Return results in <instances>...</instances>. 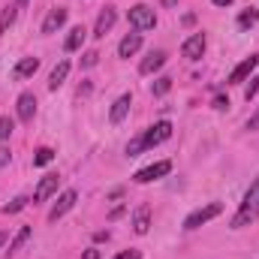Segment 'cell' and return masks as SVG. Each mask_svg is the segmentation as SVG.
<instances>
[{
    "instance_id": "6da1fadb",
    "label": "cell",
    "mask_w": 259,
    "mask_h": 259,
    "mask_svg": "<svg viewBox=\"0 0 259 259\" xmlns=\"http://www.w3.org/2000/svg\"><path fill=\"white\" fill-rule=\"evenodd\" d=\"M169 136H172V124L169 121H157L154 127H148L139 139H133L127 145V157H136V154H142V151H148L154 145H163Z\"/></svg>"
},
{
    "instance_id": "7a4b0ae2",
    "label": "cell",
    "mask_w": 259,
    "mask_h": 259,
    "mask_svg": "<svg viewBox=\"0 0 259 259\" xmlns=\"http://www.w3.org/2000/svg\"><path fill=\"white\" fill-rule=\"evenodd\" d=\"M259 217V178L250 184V190L244 193V199H241V208L235 211V217L229 220V226L232 229H244L247 223H253Z\"/></svg>"
},
{
    "instance_id": "3957f363",
    "label": "cell",
    "mask_w": 259,
    "mask_h": 259,
    "mask_svg": "<svg viewBox=\"0 0 259 259\" xmlns=\"http://www.w3.org/2000/svg\"><path fill=\"white\" fill-rule=\"evenodd\" d=\"M223 211V205L220 202H208V205H202V208H196L193 214L184 220V229H199L202 223H208V220H214L217 214Z\"/></svg>"
},
{
    "instance_id": "277c9868",
    "label": "cell",
    "mask_w": 259,
    "mask_h": 259,
    "mask_svg": "<svg viewBox=\"0 0 259 259\" xmlns=\"http://www.w3.org/2000/svg\"><path fill=\"white\" fill-rule=\"evenodd\" d=\"M130 24H133L136 30H154L157 15H154V9H151V6L139 3V6H133V9H130Z\"/></svg>"
},
{
    "instance_id": "5b68a950",
    "label": "cell",
    "mask_w": 259,
    "mask_h": 259,
    "mask_svg": "<svg viewBox=\"0 0 259 259\" xmlns=\"http://www.w3.org/2000/svg\"><path fill=\"white\" fill-rule=\"evenodd\" d=\"M169 172H172V163H169V160H160V163H154V166L139 169V172L133 175V181H136V184H151V181H157V178H163V175H169Z\"/></svg>"
},
{
    "instance_id": "8992f818",
    "label": "cell",
    "mask_w": 259,
    "mask_h": 259,
    "mask_svg": "<svg viewBox=\"0 0 259 259\" xmlns=\"http://www.w3.org/2000/svg\"><path fill=\"white\" fill-rule=\"evenodd\" d=\"M205 46H208L205 33H193V36H187V39H184L181 55H184V58H190V61H199V58L205 55Z\"/></svg>"
},
{
    "instance_id": "52a82bcc",
    "label": "cell",
    "mask_w": 259,
    "mask_h": 259,
    "mask_svg": "<svg viewBox=\"0 0 259 259\" xmlns=\"http://www.w3.org/2000/svg\"><path fill=\"white\" fill-rule=\"evenodd\" d=\"M256 66H259V55H250V58H244L241 64H238L235 69H232V72H229L226 84H241V81H244V78H247V75H250Z\"/></svg>"
},
{
    "instance_id": "ba28073f",
    "label": "cell",
    "mask_w": 259,
    "mask_h": 259,
    "mask_svg": "<svg viewBox=\"0 0 259 259\" xmlns=\"http://www.w3.org/2000/svg\"><path fill=\"white\" fill-rule=\"evenodd\" d=\"M75 199H78V196H75V190H64V193L58 196V202H55V208L49 211V220H52V223H58V220L64 217L66 211H69V208L75 205Z\"/></svg>"
},
{
    "instance_id": "9c48e42d",
    "label": "cell",
    "mask_w": 259,
    "mask_h": 259,
    "mask_svg": "<svg viewBox=\"0 0 259 259\" xmlns=\"http://www.w3.org/2000/svg\"><path fill=\"white\" fill-rule=\"evenodd\" d=\"M58 175H46L42 181H39V187H36V193H33V205H39V202H46L49 196H55L58 193Z\"/></svg>"
},
{
    "instance_id": "30bf717a",
    "label": "cell",
    "mask_w": 259,
    "mask_h": 259,
    "mask_svg": "<svg viewBox=\"0 0 259 259\" xmlns=\"http://www.w3.org/2000/svg\"><path fill=\"white\" fill-rule=\"evenodd\" d=\"M115 18H118V15H115V9H112V6H106V9L100 12V18H97V24H94V36H97V39H103V36H106V33L112 30V24H115Z\"/></svg>"
},
{
    "instance_id": "8fae6325",
    "label": "cell",
    "mask_w": 259,
    "mask_h": 259,
    "mask_svg": "<svg viewBox=\"0 0 259 259\" xmlns=\"http://www.w3.org/2000/svg\"><path fill=\"white\" fill-rule=\"evenodd\" d=\"M66 24V9H52L49 15H46V21H42V33H58L61 27Z\"/></svg>"
},
{
    "instance_id": "7c38bea8",
    "label": "cell",
    "mask_w": 259,
    "mask_h": 259,
    "mask_svg": "<svg viewBox=\"0 0 259 259\" xmlns=\"http://www.w3.org/2000/svg\"><path fill=\"white\" fill-rule=\"evenodd\" d=\"M33 112H36V97L30 91H24L18 97V118L21 121H33Z\"/></svg>"
},
{
    "instance_id": "4fadbf2b",
    "label": "cell",
    "mask_w": 259,
    "mask_h": 259,
    "mask_svg": "<svg viewBox=\"0 0 259 259\" xmlns=\"http://www.w3.org/2000/svg\"><path fill=\"white\" fill-rule=\"evenodd\" d=\"M130 106H133V97H130V94H121V97L115 100V106H112V112H109V118H112V124H121V121L127 118Z\"/></svg>"
},
{
    "instance_id": "5bb4252c",
    "label": "cell",
    "mask_w": 259,
    "mask_h": 259,
    "mask_svg": "<svg viewBox=\"0 0 259 259\" xmlns=\"http://www.w3.org/2000/svg\"><path fill=\"white\" fill-rule=\"evenodd\" d=\"M133 229H136L139 235H145V232L151 229V208H148V205H139V208H136V214H133Z\"/></svg>"
},
{
    "instance_id": "9a60e30c",
    "label": "cell",
    "mask_w": 259,
    "mask_h": 259,
    "mask_svg": "<svg viewBox=\"0 0 259 259\" xmlns=\"http://www.w3.org/2000/svg\"><path fill=\"white\" fill-rule=\"evenodd\" d=\"M163 64H166V52H160V49H157V52H151V55H148V58L142 61L139 72H142V75H151L154 69H160Z\"/></svg>"
},
{
    "instance_id": "2e32d148",
    "label": "cell",
    "mask_w": 259,
    "mask_h": 259,
    "mask_svg": "<svg viewBox=\"0 0 259 259\" xmlns=\"http://www.w3.org/2000/svg\"><path fill=\"white\" fill-rule=\"evenodd\" d=\"M84 39H88V30L78 24V27H72V30H69V36H66L64 49H66V52H78V49L84 46Z\"/></svg>"
},
{
    "instance_id": "e0dca14e",
    "label": "cell",
    "mask_w": 259,
    "mask_h": 259,
    "mask_svg": "<svg viewBox=\"0 0 259 259\" xmlns=\"http://www.w3.org/2000/svg\"><path fill=\"white\" fill-rule=\"evenodd\" d=\"M139 49H142V36H139V33H130V36H124V39H121L118 55H121V58H130V55H136Z\"/></svg>"
},
{
    "instance_id": "ac0fdd59",
    "label": "cell",
    "mask_w": 259,
    "mask_h": 259,
    "mask_svg": "<svg viewBox=\"0 0 259 259\" xmlns=\"http://www.w3.org/2000/svg\"><path fill=\"white\" fill-rule=\"evenodd\" d=\"M39 69V58H21L18 64H15V78H27V75H33Z\"/></svg>"
},
{
    "instance_id": "d6986e66",
    "label": "cell",
    "mask_w": 259,
    "mask_h": 259,
    "mask_svg": "<svg viewBox=\"0 0 259 259\" xmlns=\"http://www.w3.org/2000/svg\"><path fill=\"white\" fill-rule=\"evenodd\" d=\"M66 75H69V61H61V64H58L55 69H52V78H49V88H52V91H58V88H61V84L66 81Z\"/></svg>"
},
{
    "instance_id": "ffe728a7",
    "label": "cell",
    "mask_w": 259,
    "mask_h": 259,
    "mask_svg": "<svg viewBox=\"0 0 259 259\" xmlns=\"http://www.w3.org/2000/svg\"><path fill=\"white\" fill-rule=\"evenodd\" d=\"M27 238H30V226H21V229H18V235L9 241V253H18V250H21V244H24Z\"/></svg>"
},
{
    "instance_id": "44dd1931",
    "label": "cell",
    "mask_w": 259,
    "mask_h": 259,
    "mask_svg": "<svg viewBox=\"0 0 259 259\" xmlns=\"http://www.w3.org/2000/svg\"><path fill=\"white\" fill-rule=\"evenodd\" d=\"M12 24H15V6H6V9L0 12V33H6Z\"/></svg>"
},
{
    "instance_id": "7402d4cb",
    "label": "cell",
    "mask_w": 259,
    "mask_h": 259,
    "mask_svg": "<svg viewBox=\"0 0 259 259\" xmlns=\"http://www.w3.org/2000/svg\"><path fill=\"white\" fill-rule=\"evenodd\" d=\"M169 88H172V78H169V75H160V78L154 81V88H151V91H154V97H166V94H169Z\"/></svg>"
},
{
    "instance_id": "603a6c76",
    "label": "cell",
    "mask_w": 259,
    "mask_h": 259,
    "mask_svg": "<svg viewBox=\"0 0 259 259\" xmlns=\"http://www.w3.org/2000/svg\"><path fill=\"white\" fill-rule=\"evenodd\" d=\"M256 21H259V9H247V12L238 15V27H253Z\"/></svg>"
},
{
    "instance_id": "cb8c5ba5",
    "label": "cell",
    "mask_w": 259,
    "mask_h": 259,
    "mask_svg": "<svg viewBox=\"0 0 259 259\" xmlns=\"http://www.w3.org/2000/svg\"><path fill=\"white\" fill-rule=\"evenodd\" d=\"M52 160H55V151L52 148H39L36 157H33V166H49Z\"/></svg>"
},
{
    "instance_id": "d4e9b609",
    "label": "cell",
    "mask_w": 259,
    "mask_h": 259,
    "mask_svg": "<svg viewBox=\"0 0 259 259\" xmlns=\"http://www.w3.org/2000/svg\"><path fill=\"white\" fill-rule=\"evenodd\" d=\"M12 130H15L12 118H0V142H6V139L12 136Z\"/></svg>"
},
{
    "instance_id": "484cf974",
    "label": "cell",
    "mask_w": 259,
    "mask_h": 259,
    "mask_svg": "<svg viewBox=\"0 0 259 259\" xmlns=\"http://www.w3.org/2000/svg\"><path fill=\"white\" fill-rule=\"evenodd\" d=\"M24 205H27V199H24V196H18V199H12L9 205H3V214H15V211H21Z\"/></svg>"
},
{
    "instance_id": "4316f807",
    "label": "cell",
    "mask_w": 259,
    "mask_h": 259,
    "mask_svg": "<svg viewBox=\"0 0 259 259\" xmlns=\"http://www.w3.org/2000/svg\"><path fill=\"white\" fill-rule=\"evenodd\" d=\"M256 91H259V75H253V78H250V84H247V91H244V100H253V97H256Z\"/></svg>"
},
{
    "instance_id": "83f0119b",
    "label": "cell",
    "mask_w": 259,
    "mask_h": 259,
    "mask_svg": "<svg viewBox=\"0 0 259 259\" xmlns=\"http://www.w3.org/2000/svg\"><path fill=\"white\" fill-rule=\"evenodd\" d=\"M214 109H217V112H223V109H229V97H223V94H217V97H214Z\"/></svg>"
},
{
    "instance_id": "f1b7e54d",
    "label": "cell",
    "mask_w": 259,
    "mask_h": 259,
    "mask_svg": "<svg viewBox=\"0 0 259 259\" xmlns=\"http://www.w3.org/2000/svg\"><path fill=\"white\" fill-rule=\"evenodd\" d=\"M97 61H100V55H97V52H88V55L81 58V66H97Z\"/></svg>"
},
{
    "instance_id": "f546056e",
    "label": "cell",
    "mask_w": 259,
    "mask_h": 259,
    "mask_svg": "<svg viewBox=\"0 0 259 259\" xmlns=\"http://www.w3.org/2000/svg\"><path fill=\"white\" fill-rule=\"evenodd\" d=\"M115 259H142V250H133V247H130V250H121Z\"/></svg>"
},
{
    "instance_id": "4dcf8cb0",
    "label": "cell",
    "mask_w": 259,
    "mask_h": 259,
    "mask_svg": "<svg viewBox=\"0 0 259 259\" xmlns=\"http://www.w3.org/2000/svg\"><path fill=\"white\" fill-rule=\"evenodd\" d=\"M247 130H259V109L253 112V118L247 121Z\"/></svg>"
},
{
    "instance_id": "1f68e13d",
    "label": "cell",
    "mask_w": 259,
    "mask_h": 259,
    "mask_svg": "<svg viewBox=\"0 0 259 259\" xmlns=\"http://www.w3.org/2000/svg\"><path fill=\"white\" fill-rule=\"evenodd\" d=\"M9 157H12V154H9L6 148H0V166H6V163H9Z\"/></svg>"
},
{
    "instance_id": "d6a6232c",
    "label": "cell",
    "mask_w": 259,
    "mask_h": 259,
    "mask_svg": "<svg viewBox=\"0 0 259 259\" xmlns=\"http://www.w3.org/2000/svg\"><path fill=\"white\" fill-rule=\"evenodd\" d=\"M84 259H100V250H97V247H91V250H84Z\"/></svg>"
},
{
    "instance_id": "836d02e7",
    "label": "cell",
    "mask_w": 259,
    "mask_h": 259,
    "mask_svg": "<svg viewBox=\"0 0 259 259\" xmlns=\"http://www.w3.org/2000/svg\"><path fill=\"white\" fill-rule=\"evenodd\" d=\"M214 3H217V6H229L232 0H214Z\"/></svg>"
},
{
    "instance_id": "e575fe53",
    "label": "cell",
    "mask_w": 259,
    "mask_h": 259,
    "mask_svg": "<svg viewBox=\"0 0 259 259\" xmlns=\"http://www.w3.org/2000/svg\"><path fill=\"white\" fill-rule=\"evenodd\" d=\"M3 244H6V232H0V247H3Z\"/></svg>"
},
{
    "instance_id": "d590c367",
    "label": "cell",
    "mask_w": 259,
    "mask_h": 259,
    "mask_svg": "<svg viewBox=\"0 0 259 259\" xmlns=\"http://www.w3.org/2000/svg\"><path fill=\"white\" fill-rule=\"evenodd\" d=\"M163 3H166V6H175V3H178V0H163Z\"/></svg>"
},
{
    "instance_id": "8d00e7d4",
    "label": "cell",
    "mask_w": 259,
    "mask_h": 259,
    "mask_svg": "<svg viewBox=\"0 0 259 259\" xmlns=\"http://www.w3.org/2000/svg\"><path fill=\"white\" fill-rule=\"evenodd\" d=\"M27 3H30V0H18V6H27Z\"/></svg>"
}]
</instances>
